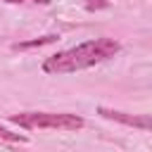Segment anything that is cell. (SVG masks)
<instances>
[{
	"mask_svg": "<svg viewBox=\"0 0 152 152\" xmlns=\"http://www.w3.org/2000/svg\"><path fill=\"white\" fill-rule=\"evenodd\" d=\"M119 50H121V45L114 38H95V40L81 43V45L71 48V50L50 55L43 62V71L52 74V76H57V74H74V71L95 66V64L114 57Z\"/></svg>",
	"mask_w": 152,
	"mask_h": 152,
	"instance_id": "cell-1",
	"label": "cell"
},
{
	"mask_svg": "<svg viewBox=\"0 0 152 152\" xmlns=\"http://www.w3.org/2000/svg\"><path fill=\"white\" fill-rule=\"evenodd\" d=\"M7 2H21V0H7Z\"/></svg>",
	"mask_w": 152,
	"mask_h": 152,
	"instance_id": "cell-7",
	"label": "cell"
},
{
	"mask_svg": "<svg viewBox=\"0 0 152 152\" xmlns=\"http://www.w3.org/2000/svg\"><path fill=\"white\" fill-rule=\"evenodd\" d=\"M0 140H7V142H26L28 138L21 135V133H12V131H7V128L0 126Z\"/></svg>",
	"mask_w": 152,
	"mask_h": 152,
	"instance_id": "cell-5",
	"label": "cell"
},
{
	"mask_svg": "<svg viewBox=\"0 0 152 152\" xmlns=\"http://www.w3.org/2000/svg\"><path fill=\"white\" fill-rule=\"evenodd\" d=\"M12 124L28 128V131H78L83 128V119L78 114H69V112H21V114H12L10 116Z\"/></svg>",
	"mask_w": 152,
	"mask_h": 152,
	"instance_id": "cell-2",
	"label": "cell"
},
{
	"mask_svg": "<svg viewBox=\"0 0 152 152\" xmlns=\"http://www.w3.org/2000/svg\"><path fill=\"white\" fill-rule=\"evenodd\" d=\"M109 0H88V10H100V7H104Z\"/></svg>",
	"mask_w": 152,
	"mask_h": 152,
	"instance_id": "cell-6",
	"label": "cell"
},
{
	"mask_svg": "<svg viewBox=\"0 0 152 152\" xmlns=\"http://www.w3.org/2000/svg\"><path fill=\"white\" fill-rule=\"evenodd\" d=\"M97 114L104 116V119H109V121L124 124V126H133V128H142V131H152V114H126V112L109 109V107H97Z\"/></svg>",
	"mask_w": 152,
	"mask_h": 152,
	"instance_id": "cell-3",
	"label": "cell"
},
{
	"mask_svg": "<svg viewBox=\"0 0 152 152\" xmlns=\"http://www.w3.org/2000/svg\"><path fill=\"white\" fill-rule=\"evenodd\" d=\"M57 40V36L55 33H50V36H40V38H33V40H24V43H14L12 48L14 50H31V48H40V45H50V43H55Z\"/></svg>",
	"mask_w": 152,
	"mask_h": 152,
	"instance_id": "cell-4",
	"label": "cell"
}]
</instances>
